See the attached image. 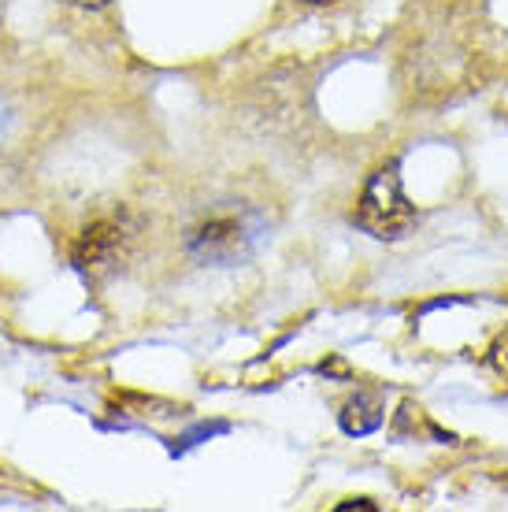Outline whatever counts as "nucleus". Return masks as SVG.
<instances>
[{"label": "nucleus", "mask_w": 508, "mask_h": 512, "mask_svg": "<svg viewBox=\"0 0 508 512\" xmlns=\"http://www.w3.org/2000/svg\"><path fill=\"white\" fill-rule=\"evenodd\" d=\"M356 223L371 238H382V242L405 238L416 227V208H412V201L401 190L397 164H382L368 179V186L360 193V205H356Z\"/></svg>", "instance_id": "1"}, {"label": "nucleus", "mask_w": 508, "mask_h": 512, "mask_svg": "<svg viewBox=\"0 0 508 512\" xmlns=\"http://www.w3.org/2000/svg\"><path fill=\"white\" fill-rule=\"evenodd\" d=\"M249 242H253V234L245 227V219L216 216L190 234V253L208 264H234L249 253Z\"/></svg>", "instance_id": "2"}, {"label": "nucleus", "mask_w": 508, "mask_h": 512, "mask_svg": "<svg viewBox=\"0 0 508 512\" xmlns=\"http://www.w3.org/2000/svg\"><path fill=\"white\" fill-rule=\"evenodd\" d=\"M119 245H123V227H115L108 219L93 223V227H86V231L78 234L75 253H71L75 256V268L86 271V275L108 268L115 260V253H119Z\"/></svg>", "instance_id": "3"}, {"label": "nucleus", "mask_w": 508, "mask_h": 512, "mask_svg": "<svg viewBox=\"0 0 508 512\" xmlns=\"http://www.w3.org/2000/svg\"><path fill=\"white\" fill-rule=\"evenodd\" d=\"M382 423V405L379 397L368 394V390H360L356 397H349L342 409V431L353 438H364L371 435V431H379Z\"/></svg>", "instance_id": "4"}, {"label": "nucleus", "mask_w": 508, "mask_h": 512, "mask_svg": "<svg viewBox=\"0 0 508 512\" xmlns=\"http://www.w3.org/2000/svg\"><path fill=\"white\" fill-rule=\"evenodd\" d=\"M490 364H494L501 375H508V334H501V338L494 342V349H490Z\"/></svg>", "instance_id": "5"}, {"label": "nucleus", "mask_w": 508, "mask_h": 512, "mask_svg": "<svg viewBox=\"0 0 508 512\" xmlns=\"http://www.w3.org/2000/svg\"><path fill=\"white\" fill-rule=\"evenodd\" d=\"M345 509H368V512H375L379 505H375V501H368V498H349V501H342V505H338V512H345Z\"/></svg>", "instance_id": "6"}, {"label": "nucleus", "mask_w": 508, "mask_h": 512, "mask_svg": "<svg viewBox=\"0 0 508 512\" xmlns=\"http://www.w3.org/2000/svg\"><path fill=\"white\" fill-rule=\"evenodd\" d=\"M64 4H75V8H104V4H112V0H64Z\"/></svg>", "instance_id": "7"}, {"label": "nucleus", "mask_w": 508, "mask_h": 512, "mask_svg": "<svg viewBox=\"0 0 508 512\" xmlns=\"http://www.w3.org/2000/svg\"><path fill=\"white\" fill-rule=\"evenodd\" d=\"M312 4H327V0H312Z\"/></svg>", "instance_id": "8"}]
</instances>
